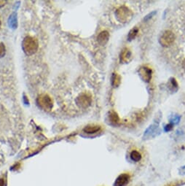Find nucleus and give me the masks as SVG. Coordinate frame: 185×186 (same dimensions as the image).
Instances as JSON below:
<instances>
[{
    "instance_id": "nucleus-3",
    "label": "nucleus",
    "mask_w": 185,
    "mask_h": 186,
    "mask_svg": "<svg viewBox=\"0 0 185 186\" xmlns=\"http://www.w3.org/2000/svg\"><path fill=\"white\" fill-rule=\"evenodd\" d=\"M37 104L39 107L45 111H50L53 108V101L47 94L39 95L37 99Z\"/></svg>"
},
{
    "instance_id": "nucleus-15",
    "label": "nucleus",
    "mask_w": 185,
    "mask_h": 186,
    "mask_svg": "<svg viewBox=\"0 0 185 186\" xmlns=\"http://www.w3.org/2000/svg\"><path fill=\"white\" fill-rule=\"evenodd\" d=\"M6 48L4 45L2 43H0V58H2L5 55Z\"/></svg>"
},
{
    "instance_id": "nucleus-16",
    "label": "nucleus",
    "mask_w": 185,
    "mask_h": 186,
    "mask_svg": "<svg viewBox=\"0 0 185 186\" xmlns=\"http://www.w3.org/2000/svg\"><path fill=\"white\" fill-rule=\"evenodd\" d=\"M172 128H173L172 124H168V125H166L165 126V131H171Z\"/></svg>"
},
{
    "instance_id": "nucleus-19",
    "label": "nucleus",
    "mask_w": 185,
    "mask_h": 186,
    "mask_svg": "<svg viewBox=\"0 0 185 186\" xmlns=\"http://www.w3.org/2000/svg\"><path fill=\"white\" fill-rule=\"evenodd\" d=\"M184 68H185V61H184Z\"/></svg>"
},
{
    "instance_id": "nucleus-1",
    "label": "nucleus",
    "mask_w": 185,
    "mask_h": 186,
    "mask_svg": "<svg viewBox=\"0 0 185 186\" xmlns=\"http://www.w3.org/2000/svg\"><path fill=\"white\" fill-rule=\"evenodd\" d=\"M39 48L38 41L34 37L27 36L22 43V48L27 55H31L37 51Z\"/></svg>"
},
{
    "instance_id": "nucleus-7",
    "label": "nucleus",
    "mask_w": 185,
    "mask_h": 186,
    "mask_svg": "<svg viewBox=\"0 0 185 186\" xmlns=\"http://www.w3.org/2000/svg\"><path fill=\"white\" fill-rule=\"evenodd\" d=\"M130 176L128 174H121L115 180L114 186H125L129 182Z\"/></svg>"
},
{
    "instance_id": "nucleus-12",
    "label": "nucleus",
    "mask_w": 185,
    "mask_h": 186,
    "mask_svg": "<svg viewBox=\"0 0 185 186\" xmlns=\"http://www.w3.org/2000/svg\"><path fill=\"white\" fill-rule=\"evenodd\" d=\"M121 82V78L117 74H113L112 77V85L114 87H117L120 84Z\"/></svg>"
},
{
    "instance_id": "nucleus-10",
    "label": "nucleus",
    "mask_w": 185,
    "mask_h": 186,
    "mask_svg": "<svg viewBox=\"0 0 185 186\" xmlns=\"http://www.w3.org/2000/svg\"><path fill=\"white\" fill-rule=\"evenodd\" d=\"M101 129V127L97 125H88L85 126L83 129L84 132L86 133H95L98 132Z\"/></svg>"
},
{
    "instance_id": "nucleus-4",
    "label": "nucleus",
    "mask_w": 185,
    "mask_h": 186,
    "mask_svg": "<svg viewBox=\"0 0 185 186\" xmlns=\"http://www.w3.org/2000/svg\"><path fill=\"white\" fill-rule=\"evenodd\" d=\"M174 40H175V36L174 33L169 30H166L161 35L159 41L161 45L164 47H168L174 43Z\"/></svg>"
},
{
    "instance_id": "nucleus-20",
    "label": "nucleus",
    "mask_w": 185,
    "mask_h": 186,
    "mask_svg": "<svg viewBox=\"0 0 185 186\" xmlns=\"http://www.w3.org/2000/svg\"><path fill=\"white\" fill-rule=\"evenodd\" d=\"M0 26H1V21H0Z\"/></svg>"
},
{
    "instance_id": "nucleus-14",
    "label": "nucleus",
    "mask_w": 185,
    "mask_h": 186,
    "mask_svg": "<svg viewBox=\"0 0 185 186\" xmlns=\"http://www.w3.org/2000/svg\"><path fill=\"white\" fill-rule=\"evenodd\" d=\"M109 120L112 123L117 124L119 122V117L117 114L114 112H112L109 115Z\"/></svg>"
},
{
    "instance_id": "nucleus-2",
    "label": "nucleus",
    "mask_w": 185,
    "mask_h": 186,
    "mask_svg": "<svg viewBox=\"0 0 185 186\" xmlns=\"http://www.w3.org/2000/svg\"><path fill=\"white\" fill-rule=\"evenodd\" d=\"M133 12L125 6H121L115 12L116 18L120 23H127L133 17Z\"/></svg>"
},
{
    "instance_id": "nucleus-8",
    "label": "nucleus",
    "mask_w": 185,
    "mask_h": 186,
    "mask_svg": "<svg viewBox=\"0 0 185 186\" xmlns=\"http://www.w3.org/2000/svg\"><path fill=\"white\" fill-rule=\"evenodd\" d=\"M109 34L107 31H103L97 37V41L101 46H104L109 41Z\"/></svg>"
},
{
    "instance_id": "nucleus-18",
    "label": "nucleus",
    "mask_w": 185,
    "mask_h": 186,
    "mask_svg": "<svg viewBox=\"0 0 185 186\" xmlns=\"http://www.w3.org/2000/svg\"><path fill=\"white\" fill-rule=\"evenodd\" d=\"M4 4H5V1H0V7L3 6Z\"/></svg>"
},
{
    "instance_id": "nucleus-13",
    "label": "nucleus",
    "mask_w": 185,
    "mask_h": 186,
    "mask_svg": "<svg viewBox=\"0 0 185 186\" xmlns=\"http://www.w3.org/2000/svg\"><path fill=\"white\" fill-rule=\"evenodd\" d=\"M138 29L137 27H134L133 28H132V29L129 31V34H128V40H129V41L133 40L136 37V36L137 35V34H138Z\"/></svg>"
},
{
    "instance_id": "nucleus-6",
    "label": "nucleus",
    "mask_w": 185,
    "mask_h": 186,
    "mask_svg": "<svg viewBox=\"0 0 185 186\" xmlns=\"http://www.w3.org/2000/svg\"><path fill=\"white\" fill-rule=\"evenodd\" d=\"M141 78L144 82H149L152 79V70L147 67H141L138 71Z\"/></svg>"
},
{
    "instance_id": "nucleus-9",
    "label": "nucleus",
    "mask_w": 185,
    "mask_h": 186,
    "mask_svg": "<svg viewBox=\"0 0 185 186\" xmlns=\"http://www.w3.org/2000/svg\"><path fill=\"white\" fill-rule=\"evenodd\" d=\"M131 57V52L128 48H125L122 50L121 54H120V61L121 62H127L129 61Z\"/></svg>"
},
{
    "instance_id": "nucleus-5",
    "label": "nucleus",
    "mask_w": 185,
    "mask_h": 186,
    "mask_svg": "<svg viewBox=\"0 0 185 186\" xmlns=\"http://www.w3.org/2000/svg\"><path fill=\"white\" fill-rule=\"evenodd\" d=\"M77 104L80 106V108H85L88 107L91 104L92 99L90 95L87 94H83L80 96H79L76 99Z\"/></svg>"
},
{
    "instance_id": "nucleus-17",
    "label": "nucleus",
    "mask_w": 185,
    "mask_h": 186,
    "mask_svg": "<svg viewBox=\"0 0 185 186\" xmlns=\"http://www.w3.org/2000/svg\"><path fill=\"white\" fill-rule=\"evenodd\" d=\"M0 186H4V180L3 179H0Z\"/></svg>"
},
{
    "instance_id": "nucleus-11",
    "label": "nucleus",
    "mask_w": 185,
    "mask_h": 186,
    "mask_svg": "<svg viewBox=\"0 0 185 186\" xmlns=\"http://www.w3.org/2000/svg\"><path fill=\"white\" fill-rule=\"evenodd\" d=\"M131 158L133 161L138 162L141 159V154L137 151H133L131 153Z\"/></svg>"
}]
</instances>
